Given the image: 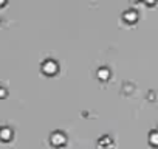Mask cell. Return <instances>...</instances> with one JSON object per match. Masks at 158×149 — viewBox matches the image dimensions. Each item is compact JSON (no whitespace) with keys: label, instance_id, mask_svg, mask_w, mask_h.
<instances>
[{"label":"cell","instance_id":"1","mask_svg":"<svg viewBox=\"0 0 158 149\" xmlns=\"http://www.w3.org/2000/svg\"><path fill=\"white\" fill-rule=\"evenodd\" d=\"M57 140H59V146H62V144L65 143V135H64L62 132H54V134L51 135V143H53V146H57Z\"/></svg>","mask_w":158,"mask_h":149},{"label":"cell","instance_id":"2","mask_svg":"<svg viewBox=\"0 0 158 149\" xmlns=\"http://www.w3.org/2000/svg\"><path fill=\"white\" fill-rule=\"evenodd\" d=\"M48 67V70H45L48 74H54L56 73V70H57V65H56V62L54 61H45V64H44V68H47Z\"/></svg>","mask_w":158,"mask_h":149},{"label":"cell","instance_id":"3","mask_svg":"<svg viewBox=\"0 0 158 149\" xmlns=\"http://www.w3.org/2000/svg\"><path fill=\"white\" fill-rule=\"evenodd\" d=\"M5 3V0H0V5H3Z\"/></svg>","mask_w":158,"mask_h":149}]
</instances>
